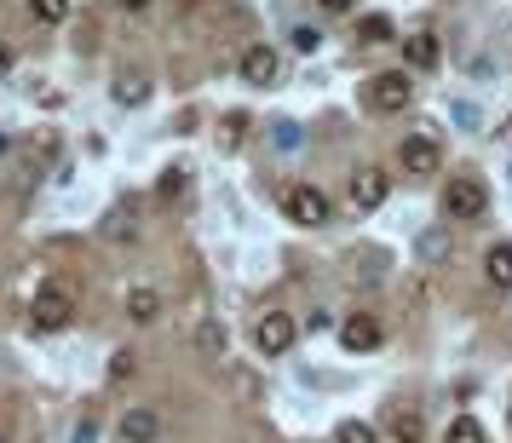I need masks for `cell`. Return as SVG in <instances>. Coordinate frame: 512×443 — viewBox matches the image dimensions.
I'll return each instance as SVG.
<instances>
[{
  "mask_svg": "<svg viewBox=\"0 0 512 443\" xmlns=\"http://www.w3.org/2000/svg\"><path fill=\"white\" fill-rule=\"evenodd\" d=\"M277 47H265V41H254V47H242V58H236V75L248 81V87H271L277 81Z\"/></svg>",
  "mask_w": 512,
  "mask_h": 443,
  "instance_id": "cell-7",
  "label": "cell"
},
{
  "mask_svg": "<svg viewBox=\"0 0 512 443\" xmlns=\"http://www.w3.org/2000/svg\"><path fill=\"white\" fill-rule=\"evenodd\" d=\"M443 443H484V426H478L472 415H455L449 432H443Z\"/></svg>",
  "mask_w": 512,
  "mask_h": 443,
  "instance_id": "cell-17",
  "label": "cell"
},
{
  "mask_svg": "<svg viewBox=\"0 0 512 443\" xmlns=\"http://www.w3.org/2000/svg\"><path fill=\"white\" fill-rule=\"evenodd\" d=\"M403 64H409L415 75H432V70L443 64V47H438V35H426V29H420L415 41H403Z\"/></svg>",
  "mask_w": 512,
  "mask_h": 443,
  "instance_id": "cell-10",
  "label": "cell"
},
{
  "mask_svg": "<svg viewBox=\"0 0 512 443\" xmlns=\"http://www.w3.org/2000/svg\"><path fill=\"white\" fill-rule=\"evenodd\" d=\"M409 98H415L409 70H380L369 87H363V104H369L374 116H403V110H409Z\"/></svg>",
  "mask_w": 512,
  "mask_h": 443,
  "instance_id": "cell-2",
  "label": "cell"
},
{
  "mask_svg": "<svg viewBox=\"0 0 512 443\" xmlns=\"http://www.w3.org/2000/svg\"><path fill=\"white\" fill-rule=\"evenodd\" d=\"M392 438H397V443H420V438H426L420 415H397V420H392Z\"/></svg>",
  "mask_w": 512,
  "mask_h": 443,
  "instance_id": "cell-22",
  "label": "cell"
},
{
  "mask_svg": "<svg viewBox=\"0 0 512 443\" xmlns=\"http://www.w3.org/2000/svg\"><path fill=\"white\" fill-rule=\"evenodd\" d=\"M162 438V415L156 409H127L121 415V443H156Z\"/></svg>",
  "mask_w": 512,
  "mask_h": 443,
  "instance_id": "cell-11",
  "label": "cell"
},
{
  "mask_svg": "<svg viewBox=\"0 0 512 443\" xmlns=\"http://www.w3.org/2000/svg\"><path fill=\"white\" fill-rule=\"evenodd\" d=\"M317 6H323L328 18H340V12H351V6H357V0H317Z\"/></svg>",
  "mask_w": 512,
  "mask_h": 443,
  "instance_id": "cell-28",
  "label": "cell"
},
{
  "mask_svg": "<svg viewBox=\"0 0 512 443\" xmlns=\"http://www.w3.org/2000/svg\"><path fill=\"white\" fill-rule=\"evenodd\" d=\"M110 380H133V351H116L110 357Z\"/></svg>",
  "mask_w": 512,
  "mask_h": 443,
  "instance_id": "cell-24",
  "label": "cell"
},
{
  "mask_svg": "<svg viewBox=\"0 0 512 443\" xmlns=\"http://www.w3.org/2000/svg\"><path fill=\"white\" fill-rule=\"evenodd\" d=\"M225 346H231V334H225V323H196V351H208V357H225Z\"/></svg>",
  "mask_w": 512,
  "mask_h": 443,
  "instance_id": "cell-15",
  "label": "cell"
},
{
  "mask_svg": "<svg viewBox=\"0 0 512 443\" xmlns=\"http://www.w3.org/2000/svg\"><path fill=\"white\" fill-rule=\"evenodd\" d=\"M449 248H455V242H449V225H426V231L415 236V259H426V265H443Z\"/></svg>",
  "mask_w": 512,
  "mask_h": 443,
  "instance_id": "cell-12",
  "label": "cell"
},
{
  "mask_svg": "<svg viewBox=\"0 0 512 443\" xmlns=\"http://www.w3.org/2000/svg\"><path fill=\"white\" fill-rule=\"evenodd\" d=\"M29 18L35 24H64L70 18V0H29Z\"/></svg>",
  "mask_w": 512,
  "mask_h": 443,
  "instance_id": "cell-19",
  "label": "cell"
},
{
  "mask_svg": "<svg viewBox=\"0 0 512 443\" xmlns=\"http://www.w3.org/2000/svg\"><path fill=\"white\" fill-rule=\"evenodd\" d=\"M294 340H300V323L288 317V311H265L254 323V346L265 351V357H282V351H294Z\"/></svg>",
  "mask_w": 512,
  "mask_h": 443,
  "instance_id": "cell-5",
  "label": "cell"
},
{
  "mask_svg": "<svg viewBox=\"0 0 512 443\" xmlns=\"http://www.w3.org/2000/svg\"><path fill=\"white\" fill-rule=\"evenodd\" d=\"M380 334H386V328H380V317H369V311H351L346 323H340V346H346V351H374V346H380Z\"/></svg>",
  "mask_w": 512,
  "mask_h": 443,
  "instance_id": "cell-9",
  "label": "cell"
},
{
  "mask_svg": "<svg viewBox=\"0 0 512 443\" xmlns=\"http://www.w3.org/2000/svg\"><path fill=\"white\" fill-rule=\"evenodd\" d=\"M386 190H392V179H386L380 167H357V173H351V208L374 213L380 202H386Z\"/></svg>",
  "mask_w": 512,
  "mask_h": 443,
  "instance_id": "cell-8",
  "label": "cell"
},
{
  "mask_svg": "<svg viewBox=\"0 0 512 443\" xmlns=\"http://www.w3.org/2000/svg\"><path fill=\"white\" fill-rule=\"evenodd\" d=\"M397 162L409 167L415 179H432V173L443 167V144L432 139V133H409V139H403V150H397Z\"/></svg>",
  "mask_w": 512,
  "mask_h": 443,
  "instance_id": "cell-6",
  "label": "cell"
},
{
  "mask_svg": "<svg viewBox=\"0 0 512 443\" xmlns=\"http://www.w3.org/2000/svg\"><path fill=\"white\" fill-rule=\"evenodd\" d=\"M29 323L41 328V334H58V328L75 323V294L64 282H41L35 288V300H29Z\"/></svg>",
  "mask_w": 512,
  "mask_h": 443,
  "instance_id": "cell-1",
  "label": "cell"
},
{
  "mask_svg": "<svg viewBox=\"0 0 512 443\" xmlns=\"http://www.w3.org/2000/svg\"><path fill=\"white\" fill-rule=\"evenodd\" d=\"M334 443H380V432H374L369 420H340L334 426Z\"/></svg>",
  "mask_w": 512,
  "mask_h": 443,
  "instance_id": "cell-18",
  "label": "cell"
},
{
  "mask_svg": "<svg viewBox=\"0 0 512 443\" xmlns=\"http://www.w3.org/2000/svg\"><path fill=\"white\" fill-rule=\"evenodd\" d=\"M0 443H6V438H0Z\"/></svg>",
  "mask_w": 512,
  "mask_h": 443,
  "instance_id": "cell-31",
  "label": "cell"
},
{
  "mask_svg": "<svg viewBox=\"0 0 512 443\" xmlns=\"http://www.w3.org/2000/svg\"><path fill=\"white\" fill-rule=\"evenodd\" d=\"M121 12H144V6H150V0H116Z\"/></svg>",
  "mask_w": 512,
  "mask_h": 443,
  "instance_id": "cell-30",
  "label": "cell"
},
{
  "mask_svg": "<svg viewBox=\"0 0 512 443\" xmlns=\"http://www.w3.org/2000/svg\"><path fill=\"white\" fill-rule=\"evenodd\" d=\"M282 213H288L294 225H305V231H317V225H328L334 202H328L317 185H288V190H282Z\"/></svg>",
  "mask_w": 512,
  "mask_h": 443,
  "instance_id": "cell-4",
  "label": "cell"
},
{
  "mask_svg": "<svg viewBox=\"0 0 512 443\" xmlns=\"http://www.w3.org/2000/svg\"><path fill=\"white\" fill-rule=\"evenodd\" d=\"M484 277L489 288H512V242H495L484 254Z\"/></svg>",
  "mask_w": 512,
  "mask_h": 443,
  "instance_id": "cell-13",
  "label": "cell"
},
{
  "mask_svg": "<svg viewBox=\"0 0 512 443\" xmlns=\"http://www.w3.org/2000/svg\"><path fill=\"white\" fill-rule=\"evenodd\" d=\"M0 75H12V41H0Z\"/></svg>",
  "mask_w": 512,
  "mask_h": 443,
  "instance_id": "cell-29",
  "label": "cell"
},
{
  "mask_svg": "<svg viewBox=\"0 0 512 443\" xmlns=\"http://www.w3.org/2000/svg\"><path fill=\"white\" fill-rule=\"evenodd\" d=\"M70 443H98V420H81V426L70 432Z\"/></svg>",
  "mask_w": 512,
  "mask_h": 443,
  "instance_id": "cell-26",
  "label": "cell"
},
{
  "mask_svg": "<svg viewBox=\"0 0 512 443\" xmlns=\"http://www.w3.org/2000/svg\"><path fill=\"white\" fill-rule=\"evenodd\" d=\"M288 41H294V52H317V47H323V35H317L311 24H294V29H288Z\"/></svg>",
  "mask_w": 512,
  "mask_h": 443,
  "instance_id": "cell-23",
  "label": "cell"
},
{
  "mask_svg": "<svg viewBox=\"0 0 512 443\" xmlns=\"http://www.w3.org/2000/svg\"><path fill=\"white\" fill-rule=\"evenodd\" d=\"M144 98H150V81H144V75H121V81H116V104L139 110Z\"/></svg>",
  "mask_w": 512,
  "mask_h": 443,
  "instance_id": "cell-16",
  "label": "cell"
},
{
  "mask_svg": "<svg viewBox=\"0 0 512 443\" xmlns=\"http://www.w3.org/2000/svg\"><path fill=\"white\" fill-rule=\"evenodd\" d=\"M110 236H116V242H133V236H139V231H133V225H127V219H121V213H116V219H110Z\"/></svg>",
  "mask_w": 512,
  "mask_h": 443,
  "instance_id": "cell-27",
  "label": "cell"
},
{
  "mask_svg": "<svg viewBox=\"0 0 512 443\" xmlns=\"http://www.w3.org/2000/svg\"><path fill=\"white\" fill-rule=\"evenodd\" d=\"M277 144L282 150H294V144H300V127H294V121H277Z\"/></svg>",
  "mask_w": 512,
  "mask_h": 443,
  "instance_id": "cell-25",
  "label": "cell"
},
{
  "mask_svg": "<svg viewBox=\"0 0 512 443\" xmlns=\"http://www.w3.org/2000/svg\"><path fill=\"white\" fill-rule=\"evenodd\" d=\"M443 213H449V219H455V225H478V219H484L489 213V190H484V179H449V185H443Z\"/></svg>",
  "mask_w": 512,
  "mask_h": 443,
  "instance_id": "cell-3",
  "label": "cell"
},
{
  "mask_svg": "<svg viewBox=\"0 0 512 443\" xmlns=\"http://www.w3.org/2000/svg\"><path fill=\"white\" fill-rule=\"evenodd\" d=\"M185 179H190L185 167H167L162 185H156V196H162V202H179V196H185Z\"/></svg>",
  "mask_w": 512,
  "mask_h": 443,
  "instance_id": "cell-21",
  "label": "cell"
},
{
  "mask_svg": "<svg viewBox=\"0 0 512 443\" xmlns=\"http://www.w3.org/2000/svg\"><path fill=\"white\" fill-rule=\"evenodd\" d=\"M357 41L386 47V41H392V18H380V12H374V18H363V24H357Z\"/></svg>",
  "mask_w": 512,
  "mask_h": 443,
  "instance_id": "cell-20",
  "label": "cell"
},
{
  "mask_svg": "<svg viewBox=\"0 0 512 443\" xmlns=\"http://www.w3.org/2000/svg\"><path fill=\"white\" fill-rule=\"evenodd\" d=\"M127 317H133V323H156V317H162V294H156V288H133V294H127Z\"/></svg>",
  "mask_w": 512,
  "mask_h": 443,
  "instance_id": "cell-14",
  "label": "cell"
}]
</instances>
